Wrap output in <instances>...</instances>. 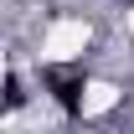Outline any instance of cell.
Returning <instances> with one entry per match:
<instances>
[{
    "mask_svg": "<svg viewBox=\"0 0 134 134\" xmlns=\"http://www.w3.org/2000/svg\"><path fill=\"white\" fill-rule=\"evenodd\" d=\"M83 52H88V21L62 16V21L47 26V36H41V57L47 62H77Z\"/></svg>",
    "mask_w": 134,
    "mask_h": 134,
    "instance_id": "6da1fadb",
    "label": "cell"
},
{
    "mask_svg": "<svg viewBox=\"0 0 134 134\" xmlns=\"http://www.w3.org/2000/svg\"><path fill=\"white\" fill-rule=\"evenodd\" d=\"M114 103H119V88L114 83H88L83 98H77V114L93 119V114H103V108H114Z\"/></svg>",
    "mask_w": 134,
    "mask_h": 134,
    "instance_id": "7a4b0ae2",
    "label": "cell"
},
{
    "mask_svg": "<svg viewBox=\"0 0 134 134\" xmlns=\"http://www.w3.org/2000/svg\"><path fill=\"white\" fill-rule=\"evenodd\" d=\"M129 31H134V10H129Z\"/></svg>",
    "mask_w": 134,
    "mask_h": 134,
    "instance_id": "3957f363",
    "label": "cell"
}]
</instances>
